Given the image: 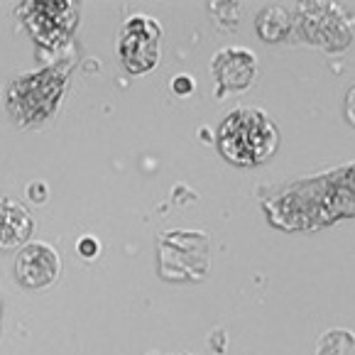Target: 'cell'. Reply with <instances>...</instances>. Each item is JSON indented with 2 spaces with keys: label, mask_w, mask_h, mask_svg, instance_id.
Returning <instances> with one entry per match:
<instances>
[{
  "label": "cell",
  "mask_w": 355,
  "mask_h": 355,
  "mask_svg": "<svg viewBox=\"0 0 355 355\" xmlns=\"http://www.w3.org/2000/svg\"><path fill=\"white\" fill-rule=\"evenodd\" d=\"M78 252L86 257V260H91L94 255H98V250H101V245H98V241L96 238H91V235H86V238H81L78 241Z\"/></svg>",
  "instance_id": "obj_11"
},
{
  "label": "cell",
  "mask_w": 355,
  "mask_h": 355,
  "mask_svg": "<svg viewBox=\"0 0 355 355\" xmlns=\"http://www.w3.org/2000/svg\"><path fill=\"white\" fill-rule=\"evenodd\" d=\"M69 84L67 69L49 64L30 73H20L6 89V108L17 128H37L52 118Z\"/></svg>",
  "instance_id": "obj_2"
},
{
  "label": "cell",
  "mask_w": 355,
  "mask_h": 355,
  "mask_svg": "<svg viewBox=\"0 0 355 355\" xmlns=\"http://www.w3.org/2000/svg\"><path fill=\"white\" fill-rule=\"evenodd\" d=\"M59 270H62V262H59V255L52 245L30 243V245H25L17 252L15 275L22 287H47V284H52L59 277Z\"/></svg>",
  "instance_id": "obj_6"
},
{
  "label": "cell",
  "mask_w": 355,
  "mask_h": 355,
  "mask_svg": "<svg viewBox=\"0 0 355 355\" xmlns=\"http://www.w3.org/2000/svg\"><path fill=\"white\" fill-rule=\"evenodd\" d=\"M17 17L40 47L57 52L76 30L78 6L71 0H27L17 6Z\"/></svg>",
  "instance_id": "obj_3"
},
{
  "label": "cell",
  "mask_w": 355,
  "mask_h": 355,
  "mask_svg": "<svg viewBox=\"0 0 355 355\" xmlns=\"http://www.w3.org/2000/svg\"><path fill=\"white\" fill-rule=\"evenodd\" d=\"M32 233V216L25 206L6 199L0 201V250L22 245Z\"/></svg>",
  "instance_id": "obj_9"
},
{
  "label": "cell",
  "mask_w": 355,
  "mask_h": 355,
  "mask_svg": "<svg viewBox=\"0 0 355 355\" xmlns=\"http://www.w3.org/2000/svg\"><path fill=\"white\" fill-rule=\"evenodd\" d=\"M304 25L302 32L306 37L309 42H319L324 47H345L340 42L338 37H336V30L340 35H350L345 22L340 20L338 10L331 8L329 3H304Z\"/></svg>",
  "instance_id": "obj_8"
},
{
  "label": "cell",
  "mask_w": 355,
  "mask_h": 355,
  "mask_svg": "<svg viewBox=\"0 0 355 355\" xmlns=\"http://www.w3.org/2000/svg\"><path fill=\"white\" fill-rule=\"evenodd\" d=\"M277 128L260 108H238L220 123L216 145L235 167H252L270 159L277 150Z\"/></svg>",
  "instance_id": "obj_1"
},
{
  "label": "cell",
  "mask_w": 355,
  "mask_h": 355,
  "mask_svg": "<svg viewBox=\"0 0 355 355\" xmlns=\"http://www.w3.org/2000/svg\"><path fill=\"white\" fill-rule=\"evenodd\" d=\"M162 25L147 15H132L118 35V57L130 73H147L159 62Z\"/></svg>",
  "instance_id": "obj_5"
},
{
  "label": "cell",
  "mask_w": 355,
  "mask_h": 355,
  "mask_svg": "<svg viewBox=\"0 0 355 355\" xmlns=\"http://www.w3.org/2000/svg\"><path fill=\"white\" fill-rule=\"evenodd\" d=\"M172 91H174V94H191V91H193V81L189 76H177L172 81Z\"/></svg>",
  "instance_id": "obj_12"
},
{
  "label": "cell",
  "mask_w": 355,
  "mask_h": 355,
  "mask_svg": "<svg viewBox=\"0 0 355 355\" xmlns=\"http://www.w3.org/2000/svg\"><path fill=\"white\" fill-rule=\"evenodd\" d=\"M211 71L218 84V96L228 91H243L252 84L257 73V59L252 52L241 47H225L211 62Z\"/></svg>",
  "instance_id": "obj_7"
},
{
  "label": "cell",
  "mask_w": 355,
  "mask_h": 355,
  "mask_svg": "<svg viewBox=\"0 0 355 355\" xmlns=\"http://www.w3.org/2000/svg\"><path fill=\"white\" fill-rule=\"evenodd\" d=\"M289 27H292V22H289V12L284 10V8L270 6L257 17V35H260L265 42H279V40H284Z\"/></svg>",
  "instance_id": "obj_10"
},
{
  "label": "cell",
  "mask_w": 355,
  "mask_h": 355,
  "mask_svg": "<svg viewBox=\"0 0 355 355\" xmlns=\"http://www.w3.org/2000/svg\"><path fill=\"white\" fill-rule=\"evenodd\" d=\"M345 118L355 128V86L345 94Z\"/></svg>",
  "instance_id": "obj_13"
},
{
  "label": "cell",
  "mask_w": 355,
  "mask_h": 355,
  "mask_svg": "<svg viewBox=\"0 0 355 355\" xmlns=\"http://www.w3.org/2000/svg\"><path fill=\"white\" fill-rule=\"evenodd\" d=\"M159 275L169 282H196L206 275L209 243L204 233L193 230H169L157 245Z\"/></svg>",
  "instance_id": "obj_4"
}]
</instances>
